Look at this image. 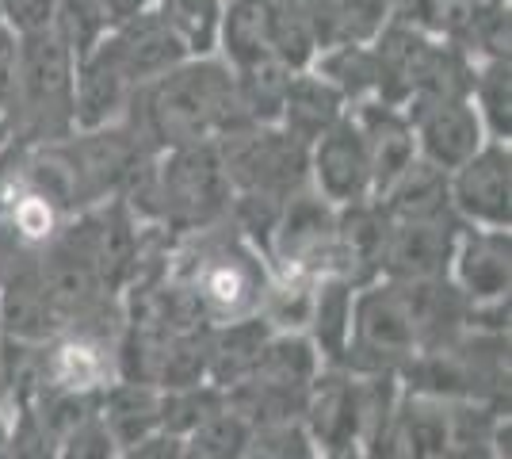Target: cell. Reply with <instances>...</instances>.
<instances>
[{"label":"cell","instance_id":"obj_24","mask_svg":"<svg viewBox=\"0 0 512 459\" xmlns=\"http://www.w3.org/2000/svg\"><path fill=\"white\" fill-rule=\"evenodd\" d=\"M54 459H123L119 440L107 433V425L100 421V410L92 417H85L81 425H73L62 440Z\"/></svg>","mask_w":512,"mask_h":459},{"label":"cell","instance_id":"obj_3","mask_svg":"<svg viewBox=\"0 0 512 459\" xmlns=\"http://www.w3.org/2000/svg\"><path fill=\"white\" fill-rule=\"evenodd\" d=\"M123 203L138 215V222L176 230L180 238L226 222L234 188L222 169L218 142L150 153L123 188Z\"/></svg>","mask_w":512,"mask_h":459},{"label":"cell","instance_id":"obj_16","mask_svg":"<svg viewBox=\"0 0 512 459\" xmlns=\"http://www.w3.org/2000/svg\"><path fill=\"white\" fill-rule=\"evenodd\" d=\"M104 46L111 50V58L123 66V73H127L130 85L138 92L153 85L157 77H165L180 62H188V54L169 35V27L153 16V8L138 12L134 20L119 23V27H111Z\"/></svg>","mask_w":512,"mask_h":459},{"label":"cell","instance_id":"obj_10","mask_svg":"<svg viewBox=\"0 0 512 459\" xmlns=\"http://www.w3.org/2000/svg\"><path fill=\"white\" fill-rule=\"evenodd\" d=\"M119 379V345L85 333L62 329L39 345V387L35 391L62 394H104Z\"/></svg>","mask_w":512,"mask_h":459},{"label":"cell","instance_id":"obj_15","mask_svg":"<svg viewBox=\"0 0 512 459\" xmlns=\"http://www.w3.org/2000/svg\"><path fill=\"white\" fill-rule=\"evenodd\" d=\"M348 115L356 119L367 146V161H371V199H379L417 161V142H413V127L402 104L390 100H360L352 104Z\"/></svg>","mask_w":512,"mask_h":459},{"label":"cell","instance_id":"obj_29","mask_svg":"<svg viewBox=\"0 0 512 459\" xmlns=\"http://www.w3.org/2000/svg\"><path fill=\"white\" fill-rule=\"evenodd\" d=\"M0 459H12V406L0 402Z\"/></svg>","mask_w":512,"mask_h":459},{"label":"cell","instance_id":"obj_1","mask_svg":"<svg viewBox=\"0 0 512 459\" xmlns=\"http://www.w3.org/2000/svg\"><path fill=\"white\" fill-rule=\"evenodd\" d=\"M127 123L150 153L222 142L226 134L241 131L234 69L218 54L180 62L134 96Z\"/></svg>","mask_w":512,"mask_h":459},{"label":"cell","instance_id":"obj_14","mask_svg":"<svg viewBox=\"0 0 512 459\" xmlns=\"http://www.w3.org/2000/svg\"><path fill=\"white\" fill-rule=\"evenodd\" d=\"M463 222L455 215L436 219L390 222V238L383 253V280L409 284V280H440L448 276V261Z\"/></svg>","mask_w":512,"mask_h":459},{"label":"cell","instance_id":"obj_20","mask_svg":"<svg viewBox=\"0 0 512 459\" xmlns=\"http://www.w3.org/2000/svg\"><path fill=\"white\" fill-rule=\"evenodd\" d=\"M230 0H150L153 16L169 27V35L180 43L188 58H214L222 16Z\"/></svg>","mask_w":512,"mask_h":459},{"label":"cell","instance_id":"obj_19","mask_svg":"<svg viewBox=\"0 0 512 459\" xmlns=\"http://www.w3.org/2000/svg\"><path fill=\"white\" fill-rule=\"evenodd\" d=\"M352 295L356 284L344 276H321L314 287V303L306 318V337L318 349L325 368H341L344 349H348V322H352Z\"/></svg>","mask_w":512,"mask_h":459},{"label":"cell","instance_id":"obj_28","mask_svg":"<svg viewBox=\"0 0 512 459\" xmlns=\"http://www.w3.org/2000/svg\"><path fill=\"white\" fill-rule=\"evenodd\" d=\"M100 8L107 12L111 27H119V23L134 20L138 12H146V8H150V0H100Z\"/></svg>","mask_w":512,"mask_h":459},{"label":"cell","instance_id":"obj_12","mask_svg":"<svg viewBox=\"0 0 512 459\" xmlns=\"http://www.w3.org/2000/svg\"><path fill=\"white\" fill-rule=\"evenodd\" d=\"M306 180L333 207H352V203L371 199V161H367V146L352 115L337 119L329 131L310 142Z\"/></svg>","mask_w":512,"mask_h":459},{"label":"cell","instance_id":"obj_11","mask_svg":"<svg viewBox=\"0 0 512 459\" xmlns=\"http://www.w3.org/2000/svg\"><path fill=\"white\" fill-rule=\"evenodd\" d=\"M302 429L318 459H341L360 444V375L321 368L302 402Z\"/></svg>","mask_w":512,"mask_h":459},{"label":"cell","instance_id":"obj_13","mask_svg":"<svg viewBox=\"0 0 512 459\" xmlns=\"http://www.w3.org/2000/svg\"><path fill=\"white\" fill-rule=\"evenodd\" d=\"M451 287L467 299V306L509 303L512 287V234L509 230H486V226H463L448 261Z\"/></svg>","mask_w":512,"mask_h":459},{"label":"cell","instance_id":"obj_26","mask_svg":"<svg viewBox=\"0 0 512 459\" xmlns=\"http://www.w3.org/2000/svg\"><path fill=\"white\" fill-rule=\"evenodd\" d=\"M16 54H20V39L0 23V119L12 100V85H16Z\"/></svg>","mask_w":512,"mask_h":459},{"label":"cell","instance_id":"obj_5","mask_svg":"<svg viewBox=\"0 0 512 459\" xmlns=\"http://www.w3.org/2000/svg\"><path fill=\"white\" fill-rule=\"evenodd\" d=\"M413 356H417V337H413L402 287L383 276L356 287L341 368L356 375H398Z\"/></svg>","mask_w":512,"mask_h":459},{"label":"cell","instance_id":"obj_7","mask_svg":"<svg viewBox=\"0 0 512 459\" xmlns=\"http://www.w3.org/2000/svg\"><path fill=\"white\" fill-rule=\"evenodd\" d=\"M222 169L234 188V196H260V199H291L299 188H306V146L295 142L287 131L272 127H245L226 134L218 142Z\"/></svg>","mask_w":512,"mask_h":459},{"label":"cell","instance_id":"obj_6","mask_svg":"<svg viewBox=\"0 0 512 459\" xmlns=\"http://www.w3.org/2000/svg\"><path fill=\"white\" fill-rule=\"evenodd\" d=\"M264 261L279 280L318 284L321 276H337V207L310 184L299 188L279 207Z\"/></svg>","mask_w":512,"mask_h":459},{"label":"cell","instance_id":"obj_4","mask_svg":"<svg viewBox=\"0 0 512 459\" xmlns=\"http://www.w3.org/2000/svg\"><path fill=\"white\" fill-rule=\"evenodd\" d=\"M73 77H77V58L69 54V46L54 31L35 35V39H20L16 85H12L8 111L0 119L8 150L58 142V138L77 131Z\"/></svg>","mask_w":512,"mask_h":459},{"label":"cell","instance_id":"obj_27","mask_svg":"<svg viewBox=\"0 0 512 459\" xmlns=\"http://www.w3.org/2000/svg\"><path fill=\"white\" fill-rule=\"evenodd\" d=\"M180 448H184V440L180 437H169V433H157V437L142 440V444H134L123 452V459H180Z\"/></svg>","mask_w":512,"mask_h":459},{"label":"cell","instance_id":"obj_23","mask_svg":"<svg viewBox=\"0 0 512 459\" xmlns=\"http://www.w3.org/2000/svg\"><path fill=\"white\" fill-rule=\"evenodd\" d=\"M249 437H253V425L245 421V417H237L230 406H226V398H222V406L214 410L195 433L184 437V444L199 452L203 459H241L245 456V448H249Z\"/></svg>","mask_w":512,"mask_h":459},{"label":"cell","instance_id":"obj_17","mask_svg":"<svg viewBox=\"0 0 512 459\" xmlns=\"http://www.w3.org/2000/svg\"><path fill=\"white\" fill-rule=\"evenodd\" d=\"M348 115V104L337 88L329 85L325 77H318L314 69H299L291 73L287 92H283V104H279L276 127L287 131L295 142H302L310 150V142L325 134L337 119Z\"/></svg>","mask_w":512,"mask_h":459},{"label":"cell","instance_id":"obj_8","mask_svg":"<svg viewBox=\"0 0 512 459\" xmlns=\"http://www.w3.org/2000/svg\"><path fill=\"white\" fill-rule=\"evenodd\" d=\"M402 108L413 127L417 157L440 173L459 169L467 157H474L490 142L467 96H409Z\"/></svg>","mask_w":512,"mask_h":459},{"label":"cell","instance_id":"obj_30","mask_svg":"<svg viewBox=\"0 0 512 459\" xmlns=\"http://www.w3.org/2000/svg\"><path fill=\"white\" fill-rule=\"evenodd\" d=\"M0 150H8V142H4V131H0Z\"/></svg>","mask_w":512,"mask_h":459},{"label":"cell","instance_id":"obj_25","mask_svg":"<svg viewBox=\"0 0 512 459\" xmlns=\"http://www.w3.org/2000/svg\"><path fill=\"white\" fill-rule=\"evenodd\" d=\"M54 16H58V0H0V23L16 39H35L54 31Z\"/></svg>","mask_w":512,"mask_h":459},{"label":"cell","instance_id":"obj_22","mask_svg":"<svg viewBox=\"0 0 512 459\" xmlns=\"http://www.w3.org/2000/svg\"><path fill=\"white\" fill-rule=\"evenodd\" d=\"M111 20L100 8V0H58V16H54V35L69 46V54L81 62L96 46L107 39Z\"/></svg>","mask_w":512,"mask_h":459},{"label":"cell","instance_id":"obj_2","mask_svg":"<svg viewBox=\"0 0 512 459\" xmlns=\"http://www.w3.org/2000/svg\"><path fill=\"white\" fill-rule=\"evenodd\" d=\"M169 280L192 299L207 326H230L260 318L272 291V268L253 241L226 219L176 241Z\"/></svg>","mask_w":512,"mask_h":459},{"label":"cell","instance_id":"obj_18","mask_svg":"<svg viewBox=\"0 0 512 459\" xmlns=\"http://www.w3.org/2000/svg\"><path fill=\"white\" fill-rule=\"evenodd\" d=\"M100 421L119 440L123 452L157 437L161 433V387L138 383V379H115L100 394Z\"/></svg>","mask_w":512,"mask_h":459},{"label":"cell","instance_id":"obj_21","mask_svg":"<svg viewBox=\"0 0 512 459\" xmlns=\"http://www.w3.org/2000/svg\"><path fill=\"white\" fill-rule=\"evenodd\" d=\"M467 100L474 104L486 138L490 142H509L512 134V66L509 54L497 58H474V73H470Z\"/></svg>","mask_w":512,"mask_h":459},{"label":"cell","instance_id":"obj_9","mask_svg":"<svg viewBox=\"0 0 512 459\" xmlns=\"http://www.w3.org/2000/svg\"><path fill=\"white\" fill-rule=\"evenodd\" d=\"M451 215L463 226L509 230L512 222V153L509 142H486L448 173Z\"/></svg>","mask_w":512,"mask_h":459}]
</instances>
